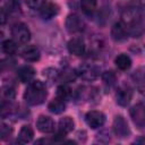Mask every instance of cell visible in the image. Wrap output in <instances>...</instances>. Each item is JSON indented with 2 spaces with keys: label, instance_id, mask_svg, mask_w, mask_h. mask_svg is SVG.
I'll return each instance as SVG.
<instances>
[{
  "label": "cell",
  "instance_id": "obj_29",
  "mask_svg": "<svg viewBox=\"0 0 145 145\" xmlns=\"http://www.w3.org/2000/svg\"><path fill=\"white\" fill-rule=\"evenodd\" d=\"M5 22H6V9L2 8V10H1V24H5Z\"/></svg>",
  "mask_w": 145,
  "mask_h": 145
},
{
  "label": "cell",
  "instance_id": "obj_19",
  "mask_svg": "<svg viewBox=\"0 0 145 145\" xmlns=\"http://www.w3.org/2000/svg\"><path fill=\"white\" fill-rule=\"evenodd\" d=\"M114 63H116L118 69H120V70H128L130 68V66H131V59H130L129 56H127L125 53H121V54H119L116 58Z\"/></svg>",
  "mask_w": 145,
  "mask_h": 145
},
{
  "label": "cell",
  "instance_id": "obj_3",
  "mask_svg": "<svg viewBox=\"0 0 145 145\" xmlns=\"http://www.w3.org/2000/svg\"><path fill=\"white\" fill-rule=\"evenodd\" d=\"M74 126H75V122L70 117L61 118L59 121V125H58V133L56 135V139L53 138V140L54 142H62L65 136L74 130Z\"/></svg>",
  "mask_w": 145,
  "mask_h": 145
},
{
  "label": "cell",
  "instance_id": "obj_22",
  "mask_svg": "<svg viewBox=\"0 0 145 145\" xmlns=\"http://www.w3.org/2000/svg\"><path fill=\"white\" fill-rule=\"evenodd\" d=\"M77 75H78V74H77L76 70H74V69H71V68H66V69H63V71L61 72L60 78H61L63 82L69 83V82H74V80L76 79Z\"/></svg>",
  "mask_w": 145,
  "mask_h": 145
},
{
  "label": "cell",
  "instance_id": "obj_16",
  "mask_svg": "<svg viewBox=\"0 0 145 145\" xmlns=\"http://www.w3.org/2000/svg\"><path fill=\"white\" fill-rule=\"evenodd\" d=\"M39 10H40L41 17L44 18V19H51V18L54 17V16L58 14V11H59L58 6L54 5V3H52V2H45Z\"/></svg>",
  "mask_w": 145,
  "mask_h": 145
},
{
  "label": "cell",
  "instance_id": "obj_9",
  "mask_svg": "<svg viewBox=\"0 0 145 145\" xmlns=\"http://www.w3.org/2000/svg\"><path fill=\"white\" fill-rule=\"evenodd\" d=\"M128 35H129V32H128V28L126 26V24L121 20V22H117L113 24L112 28H111V36L114 41H118V42H122L125 40L128 39Z\"/></svg>",
  "mask_w": 145,
  "mask_h": 145
},
{
  "label": "cell",
  "instance_id": "obj_26",
  "mask_svg": "<svg viewBox=\"0 0 145 145\" xmlns=\"http://www.w3.org/2000/svg\"><path fill=\"white\" fill-rule=\"evenodd\" d=\"M43 75H44V77H46L48 79L54 80V79L58 78L59 72H58L56 69H53V68H48V69H45V70L43 71Z\"/></svg>",
  "mask_w": 145,
  "mask_h": 145
},
{
  "label": "cell",
  "instance_id": "obj_7",
  "mask_svg": "<svg viewBox=\"0 0 145 145\" xmlns=\"http://www.w3.org/2000/svg\"><path fill=\"white\" fill-rule=\"evenodd\" d=\"M85 120H86V123L91 128L96 129V128H100V127H102L104 125V122H105V116L101 111L93 110V111H89V112L86 113Z\"/></svg>",
  "mask_w": 145,
  "mask_h": 145
},
{
  "label": "cell",
  "instance_id": "obj_12",
  "mask_svg": "<svg viewBox=\"0 0 145 145\" xmlns=\"http://www.w3.org/2000/svg\"><path fill=\"white\" fill-rule=\"evenodd\" d=\"M131 79H133L136 88L140 93L145 94V67L137 68L131 74Z\"/></svg>",
  "mask_w": 145,
  "mask_h": 145
},
{
  "label": "cell",
  "instance_id": "obj_23",
  "mask_svg": "<svg viewBox=\"0 0 145 145\" xmlns=\"http://www.w3.org/2000/svg\"><path fill=\"white\" fill-rule=\"evenodd\" d=\"M71 88L68 86V85H60L58 88H57V96L62 99V100H68L70 96H71Z\"/></svg>",
  "mask_w": 145,
  "mask_h": 145
},
{
  "label": "cell",
  "instance_id": "obj_10",
  "mask_svg": "<svg viewBox=\"0 0 145 145\" xmlns=\"http://www.w3.org/2000/svg\"><path fill=\"white\" fill-rule=\"evenodd\" d=\"M131 97H133V91L128 85H121L118 88L116 94V100L119 105L121 106L128 105L131 101Z\"/></svg>",
  "mask_w": 145,
  "mask_h": 145
},
{
  "label": "cell",
  "instance_id": "obj_13",
  "mask_svg": "<svg viewBox=\"0 0 145 145\" xmlns=\"http://www.w3.org/2000/svg\"><path fill=\"white\" fill-rule=\"evenodd\" d=\"M37 129L43 134H50L54 130V122L48 116H40L36 121Z\"/></svg>",
  "mask_w": 145,
  "mask_h": 145
},
{
  "label": "cell",
  "instance_id": "obj_2",
  "mask_svg": "<svg viewBox=\"0 0 145 145\" xmlns=\"http://www.w3.org/2000/svg\"><path fill=\"white\" fill-rule=\"evenodd\" d=\"M11 36L18 43H27L31 39V32L25 24L17 23L11 28Z\"/></svg>",
  "mask_w": 145,
  "mask_h": 145
},
{
  "label": "cell",
  "instance_id": "obj_21",
  "mask_svg": "<svg viewBox=\"0 0 145 145\" xmlns=\"http://www.w3.org/2000/svg\"><path fill=\"white\" fill-rule=\"evenodd\" d=\"M2 51L8 54V56H12L14 53H16L17 51V44L14 40H6L2 42Z\"/></svg>",
  "mask_w": 145,
  "mask_h": 145
},
{
  "label": "cell",
  "instance_id": "obj_18",
  "mask_svg": "<svg viewBox=\"0 0 145 145\" xmlns=\"http://www.w3.org/2000/svg\"><path fill=\"white\" fill-rule=\"evenodd\" d=\"M33 136H34L33 129L29 126H23L20 131H19V134H18L17 140L20 144H26V143H29L33 139Z\"/></svg>",
  "mask_w": 145,
  "mask_h": 145
},
{
  "label": "cell",
  "instance_id": "obj_4",
  "mask_svg": "<svg viewBox=\"0 0 145 145\" xmlns=\"http://www.w3.org/2000/svg\"><path fill=\"white\" fill-rule=\"evenodd\" d=\"M77 74L78 76L87 82H93L97 78V76L100 75V70L96 66L91 65V63H83L82 66H79V68L77 69Z\"/></svg>",
  "mask_w": 145,
  "mask_h": 145
},
{
  "label": "cell",
  "instance_id": "obj_8",
  "mask_svg": "<svg viewBox=\"0 0 145 145\" xmlns=\"http://www.w3.org/2000/svg\"><path fill=\"white\" fill-rule=\"evenodd\" d=\"M113 131L120 138H126L130 135V129L126 119L121 116H118L113 120Z\"/></svg>",
  "mask_w": 145,
  "mask_h": 145
},
{
  "label": "cell",
  "instance_id": "obj_27",
  "mask_svg": "<svg viewBox=\"0 0 145 145\" xmlns=\"http://www.w3.org/2000/svg\"><path fill=\"white\" fill-rule=\"evenodd\" d=\"M26 3L32 9H40L45 3V1L44 0H26Z\"/></svg>",
  "mask_w": 145,
  "mask_h": 145
},
{
  "label": "cell",
  "instance_id": "obj_14",
  "mask_svg": "<svg viewBox=\"0 0 145 145\" xmlns=\"http://www.w3.org/2000/svg\"><path fill=\"white\" fill-rule=\"evenodd\" d=\"M20 56L23 57V59H25L26 61H29V62H34V61H37L40 59V50L34 46V45H28L26 48H24L20 52Z\"/></svg>",
  "mask_w": 145,
  "mask_h": 145
},
{
  "label": "cell",
  "instance_id": "obj_31",
  "mask_svg": "<svg viewBox=\"0 0 145 145\" xmlns=\"http://www.w3.org/2000/svg\"><path fill=\"white\" fill-rule=\"evenodd\" d=\"M139 142H144L145 143V139H138V140H136V143H139Z\"/></svg>",
  "mask_w": 145,
  "mask_h": 145
},
{
  "label": "cell",
  "instance_id": "obj_11",
  "mask_svg": "<svg viewBox=\"0 0 145 145\" xmlns=\"http://www.w3.org/2000/svg\"><path fill=\"white\" fill-rule=\"evenodd\" d=\"M68 51L74 56H83L85 53V42L82 37H72L68 42Z\"/></svg>",
  "mask_w": 145,
  "mask_h": 145
},
{
  "label": "cell",
  "instance_id": "obj_6",
  "mask_svg": "<svg viewBox=\"0 0 145 145\" xmlns=\"http://www.w3.org/2000/svg\"><path fill=\"white\" fill-rule=\"evenodd\" d=\"M66 28L69 33H79L84 31L85 23L78 15L70 14L66 19Z\"/></svg>",
  "mask_w": 145,
  "mask_h": 145
},
{
  "label": "cell",
  "instance_id": "obj_25",
  "mask_svg": "<svg viewBox=\"0 0 145 145\" xmlns=\"http://www.w3.org/2000/svg\"><path fill=\"white\" fill-rule=\"evenodd\" d=\"M11 133H12V129H11L8 125H6V123H1L0 135H1V139H2V140H5V139H7L8 137H10Z\"/></svg>",
  "mask_w": 145,
  "mask_h": 145
},
{
  "label": "cell",
  "instance_id": "obj_24",
  "mask_svg": "<svg viewBox=\"0 0 145 145\" xmlns=\"http://www.w3.org/2000/svg\"><path fill=\"white\" fill-rule=\"evenodd\" d=\"M102 78H103V82H104V84H105L106 87L114 86V84L117 82V77H116L114 72H112V71H105V72H103Z\"/></svg>",
  "mask_w": 145,
  "mask_h": 145
},
{
  "label": "cell",
  "instance_id": "obj_5",
  "mask_svg": "<svg viewBox=\"0 0 145 145\" xmlns=\"http://www.w3.org/2000/svg\"><path fill=\"white\" fill-rule=\"evenodd\" d=\"M130 117L133 122L138 128H145V104L137 103L130 109Z\"/></svg>",
  "mask_w": 145,
  "mask_h": 145
},
{
  "label": "cell",
  "instance_id": "obj_20",
  "mask_svg": "<svg viewBox=\"0 0 145 145\" xmlns=\"http://www.w3.org/2000/svg\"><path fill=\"white\" fill-rule=\"evenodd\" d=\"M96 0H80V7L87 15H91L96 10Z\"/></svg>",
  "mask_w": 145,
  "mask_h": 145
},
{
  "label": "cell",
  "instance_id": "obj_1",
  "mask_svg": "<svg viewBox=\"0 0 145 145\" xmlns=\"http://www.w3.org/2000/svg\"><path fill=\"white\" fill-rule=\"evenodd\" d=\"M48 96L46 87L41 80H34L32 82L25 93H24V100L29 105H39L45 101Z\"/></svg>",
  "mask_w": 145,
  "mask_h": 145
},
{
  "label": "cell",
  "instance_id": "obj_17",
  "mask_svg": "<svg viewBox=\"0 0 145 145\" xmlns=\"http://www.w3.org/2000/svg\"><path fill=\"white\" fill-rule=\"evenodd\" d=\"M48 109H49L50 112H52V113H54V114H59V113L63 112L65 109H66L65 100H62V99H60V97L57 96L56 99H53V100L49 103Z\"/></svg>",
  "mask_w": 145,
  "mask_h": 145
},
{
  "label": "cell",
  "instance_id": "obj_30",
  "mask_svg": "<svg viewBox=\"0 0 145 145\" xmlns=\"http://www.w3.org/2000/svg\"><path fill=\"white\" fill-rule=\"evenodd\" d=\"M102 2H103V3H108V5H109V3L111 2V0H102Z\"/></svg>",
  "mask_w": 145,
  "mask_h": 145
},
{
  "label": "cell",
  "instance_id": "obj_28",
  "mask_svg": "<svg viewBox=\"0 0 145 145\" xmlns=\"http://www.w3.org/2000/svg\"><path fill=\"white\" fill-rule=\"evenodd\" d=\"M3 95L7 96L9 100L12 99V97L15 96V89H14L12 87H10V86L5 87V88H3Z\"/></svg>",
  "mask_w": 145,
  "mask_h": 145
},
{
  "label": "cell",
  "instance_id": "obj_15",
  "mask_svg": "<svg viewBox=\"0 0 145 145\" xmlns=\"http://www.w3.org/2000/svg\"><path fill=\"white\" fill-rule=\"evenodd\" d=\"M35 76V69L31 66H23L17 70V77L22 83H29Z\"/></svg>",
  "mask_w": 145,
  "mask_h": 145
}]
</instances>
